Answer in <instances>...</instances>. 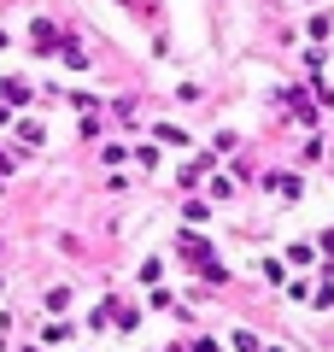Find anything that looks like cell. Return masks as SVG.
<instances>
[{"label": "cell", "mask_w": 334, "mask_h": 352, "mask_svg": "<svg viewBox=\"0 0 334 352\" xmlns=\"http://www.w3.org/2000/svg\"><path fill=\"white\" fill-rule=\"evenodd\" d=\"M36 47H41V53H53V47H65V36H59L53 24H36Z\"/></svg>", "instance_id": "6da1fadb"}, {"label": "cell", "mask_w": 334, "mask_h": 352, "mask_svg": "<svg viewBox=\"0 0 334 352\" xmlns=\"http://www.w3.org/2000/svg\"><path fill=\"white\" fill-rule=\"evenodd\" d=\"M322 247H329V252H334V235H322Z\"/></svg>", "instance_id": "7a4b0ae2"}, {"label": "cell", "mask_w": 334, "mask_h": 352, "mask_svg": "<svg viewBox=\"0 0 334 352\" xmlns=\"http://www.w3.org/2000/svg\"><path fill=\"white\" fill-rule=\"evenodd\" d=\"M0 170H6V159H0Z\"/></svg>", "instance_id": "3957f363"}]
</instances>
